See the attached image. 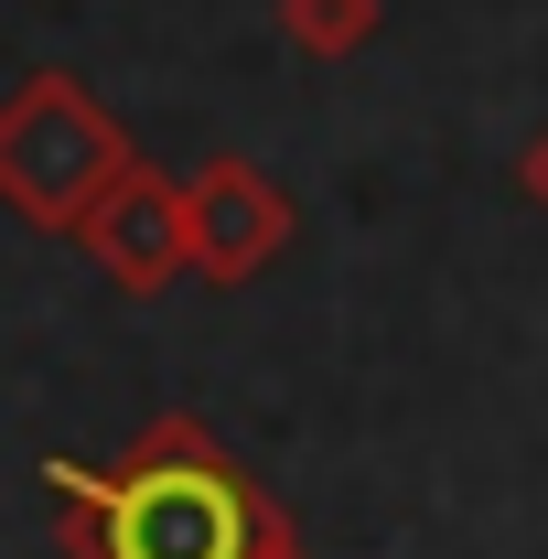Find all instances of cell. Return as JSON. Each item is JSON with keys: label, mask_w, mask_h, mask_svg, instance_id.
Masks as SVG:
<instances>
[{"label": "cell", "mask_w": 548, "mask_h": 559, "mask_svg": "<svg viewBox=\"0 0 548 559\" xmlns=\"http://www.w3.org/2000/svg\"><path fill=\"white\" fill-rule=\"evenodd\" d=\"M44 495L65 559H270L290 538L270 485L183 409L140 419L119 463H55Z\"/></svg>", "instance_id": "obj_1"}, {"label": "cell", "mask_w": 548, "mask_h": 559, "mask_svg": "<svg viewBox=\"0 0 548 559\" xmlns=\"http://www.w3.org/2000/svg\"><path fill=\"white\" fill-rule=\"evenodd\" d=\"M140 151L130 130L75 86V75H22L11 97H0V205L22 215V226H55V237H75L86 226V205L130 173Z\"/></svg>", "instance_id": "obj_2"}, {"label": "cell", "mask_w": 548, "mask_h": 559, "mask_svg": "<svg viewBox=\"0 0 548 559\" xmlns=\"http://www.w3.org/2000/svg\"><path fill=\"white\" fill-rule=\"evenodd\" d=\"M183 248H194V280L237 290V280H259L290 248V194H279L259 162L215 151V162L183 173Z\"/></svg>", "instance_id": "obj_3"}, {"label": "cell", "mask_w": 548, "mask_h": 559, "mask_svg": "<svg viewBox=\"0 0 548 559\" xmlns=\"http://www.w3.org/2000/svg\"><path fill=\"white\" fill-rule=\"evenodd\" d=\"M75 248L108 270V290H130V301L172 290V280L194 270V248H183V183H172V173H151V162H130V173L86 205Z\"/></svg>", "instance_id": "obj_4"}, {"label": "cell", "mask_w": 548, "mask_h": 559, "mask_svg": "<svg viewBox=\"0 0 548 559\" xmlns=\"http://www.w3.org/2000/svg\"><path fill=\"white\" fill-rule=\"evenodd\" d=\"M377 22H388V0H279V44H290V55H312V66L366 55V44H377Z\"/></svg>", "instance_id": "obj_5"}, {"label": "cell", "mask_w": 548, "mask_h": 559, "mask_svg": "<svg viewBox=\"0 0 548 559\" xmlns=\"http://www.w3.org/2000/svg\"><path fill=\"white\" fill-rule=\"evenodd\" d=\"M516 173H527V194H538V205H548V130L527 140V162H516Z\"/></svg>", "instance_id": "obj_6"}, {"label": "cell", "mask_w": 548, "mask_h": 559, "mask_svg": "<svg viewBox=\"0 0 548 559\" xmlns=\"http://www.w3.org/2000/svg\"><path fill=\"white\" fill-rule=\"evenodd\" d=\"M270 559H312V549H301V538H279V549H270Z\"/></svg>", "instance_id": "obj_7"}]
</instances>
